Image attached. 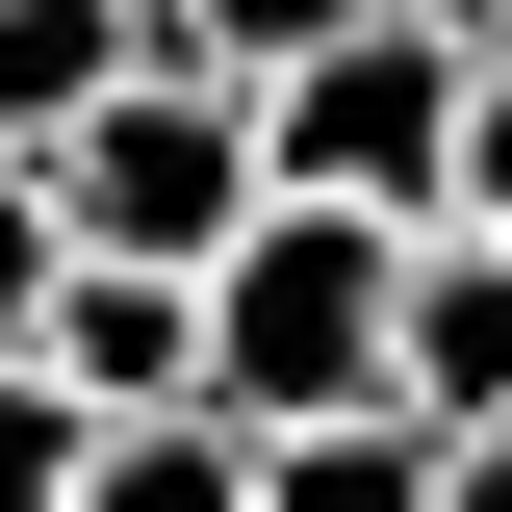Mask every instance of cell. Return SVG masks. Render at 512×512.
Returning <instances> with one entry per match:
<instances>
[{
  "label": "cell",
  "mask_w": 512,
  "mask_h": 512,
  "mask_svg": "<svg viewBox=\"0 0 512 512\" xmlns=\"http://www.w3.org/2000/svg\"><path fill=\"white\" fill-rule=\"evenodd\" d=\"M205 410H231V436H333V410H410V231L282 180L231 256H205Z\"/></svg>",
  "instance_id": "1"
},
{
  "label": "cell",
  "mask_w": 512,
  "mask_h": 512,
  "mask_svg": "<svg viewBox=\"0 0 512 512\" xmlns=\"http://www.w3.org/2000/svg\"><path fill=\"white\" fill-rule=\"evenodd\" d=\"M487 52L512 26H436V0H359L308 77H282V180L308 205H384V231H461V103H487Z\"/></svg>",
  "instance_id": "2"
},
{
  "label": "cell",
  "mask_w": 512,
  "mask_h": 512,
  "mask_svg": "<svg viewBox=\"0 0 512 512\" xmlns=\"http://www.w3.org/2000/svg\"><path fill=\"white\" fill-rule=\"evenodd\" d=\"M52 205H77V256H231L256 205H282V128L231 103V77H128V103H77L52 128Z\"/></svg>",
  "instance_id": "3"
},
{
  "label": "cell",
  "mask_w": 512,
  "mask_h": 512,
  "mask_svg": "<svg viewBox=\"0 0 512 512\" xmlns=\"http://www.w3.org/2000/svg\"><path fill=\"white\" fill-rule=\"evenodd\" d=\"M52 384L103 410V436L205 410V282H180V256H77V282H52Z\"/></svg>",
  "instance_id": "4"
},
{
  "label": "cell",
  "mask_w": 512,
  "mask_h": 512,
  "mask_svg": "<svg viewBox=\"0 0 512 512\" xmlns=\"http://www.w3.org/2000/svg\"><path fill=\"white\" fill-rule=\"evenodd\" d=\"M410 410L512 436V231H410Z\"/></svg>",
  "instance_id": "5"
},
{
  "label": "cell",
  "mask_w": 512,
  "mask_h": 512,
  "mask_svg": "<svg viewBox=\"0 0 512 512\" xmlns=\"http://www.w3.org/2000/svg\"><path fill=\"white\" fill-rule=\"evenodd\" d=\"M154 77V0H0V154H52L77 103Z\"/></svg>",
  "instance_id": "6"
},
{
  "label": "cell",
  "mask_w": 512,
  "mask_h": 512,
  "mask_svg": "<svg viewBox=\"0 0 512 512\" xmlns=\"http://www.w3.org/2000/svg\"><path fill=\"white\" fill-rule=\"evenodd\" d=\"M256 512H436V410H333V436H256Z\"/></svg>",
  "instance_id": "7"
},
{
  "label": "cell",
  "mask_w": 512,
  "mask_h": 512,
  "mask_svg": "<svg viewBox=\"0 0 512 512\" xmlns=\"http://www.w3.org/2000/svg\"><path fill=\"white\" fill-rule=\"evenodd\" d=\"M333 26H359V0H154V77H231V103H282Z\"/></svg>",
  "instance_id": "8"
},
{
  "label": "cell",
  "mask_w": 512,
  "mask_h": 512,
  "mask_svg": "<svg viewBox=\"0 0 512 512\" xmlns=\"http://www.w3.org/2000/svg\"><path fill=\"white\" fill-rule=\"evenodd\" d=\"M77 512H256V436H231V410H154V436H103Z\"/></svg>",
  "instance_id": "9"
},
{
  "label": "cell",
  "mask_w": 512,
  "mask_h": 512,
  "mask_svg": "<svg viewBox=\"0 0 512 512\" xmlns=\"http://www.w3.org/2000/svg\"><path fill=\"white\" fill-rule=\"evenodd\" d=\"M77 487H103V410L52 359H0V512H77Z\"/></svg>",
  "instance_id": "10"
},
{
  "label": "cell",
  "mask_w": 512,
  "mask_h": 512,
  "mask_svg": "<svg viewBox=\"0 0 512 512\" xmlns=\"http://www.w3.org/2000/svg\"><path fill=\"white\" fill-rule=\"evenodd\" d=\"M52 282H77V205L52 154H0V359H52Z\"/></svg>",
  "instance_id": "11"
},
{
  "label": "cell",
  "mask_w": 512,
  "mask_h": 512,
  "mask_svg": "<svg viewBox=\"0 0 512 512\" xmlns=\"http://www.w3.org/2000/svg\"><path fill=\"white\" fill-rule=\"evenodd\" d=\"M461 231H512V52H487V103H461Z\"/></svg>",
  "instance_id": "12"
},
{
  "label": "cell",
  "mask_w": 512,
  "mask_h": 512,
  "mask_svg": "<svg viewBox=\"0 0 512 512\" xmlns=\"http://www.w3.org/2000/svg\"><path fill=\"white\" fill-rule=\"evenodd\" d=\"M436 512H512V436H436Z\"/></svg>",
  "instance_id": "13"
},
{
  "label": "cell",
  "mask_w": 512,
  "mask_h": 512,
  "mask_svg": "<svg viewBox=\"0 0 512 512\" xmlns=\"http://www.w3.org/2000/svg\"><path fill=\"white\" fill-rule=\"evenodd\" d=\"M436 26H512V0H436Z\"/></svg>",
  "instance_id": "14"
}]
</instances>
